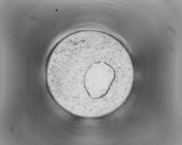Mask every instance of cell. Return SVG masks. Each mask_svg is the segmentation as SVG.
Wrapping results in <instances>:
<instances>
[{
	"mask_svg": "<svg viewBox=\"0 0 182 145\" xmlns=\"http://www.w3.org/2000/svg\"><path fill=\"white\" fill-rule=\"evenodd\" d=\"M46 76L49 91L60 106L75 115L94 118L113 112L125 102L134 71L119 41L91 30L71 36L54 48Z\"/></svg>",
	"mask_w": 182,
	"mask_h": 145,
	"instance_id": "1",
	"label": "cell"
}]
</instances>
